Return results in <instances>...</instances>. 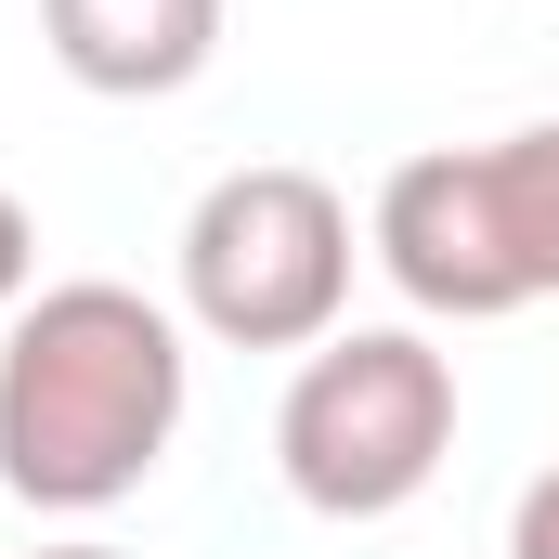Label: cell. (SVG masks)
I'll list each match as a JSON object with an SVG mask.
<instances>
[{"instance_id": "obj_7", "label": "cell", "mask_w": 559, "mask_h": 559, "mask_svg": "<svg viewBox=\"0 0 559 559\" xmlns=\"http://www.w3.org/2000/svg\"><path fill=\"white\" fill-rule=\"evenodd\" d=\"M508 559H559V468L521 481V508H508Z\"/></svg>"}, {"instance_id": "obj_6", "label": "cell", "mask_w": 559, "mask_h": 559, "mask_svg": "<svg viewBox=\"0 0 559 559\" xmlns=\"http://www.w3.org/2000/svg\"><path fill=\"white\" fill-rule=\"evenodd\" d=\"M39 299V222H26V195L0 182V312H26Z\"/></svg>"}, {"instance_id": "obj_5", "label": "cell", "mask_w": 559, "mask_h": 559, "mask_svg": "<svg viewBox=\"0 0 559 559\" xmlns=\"http://www.w3.org/2000/svg\"><path fill=\"white\" fill-rule=\"evenodd\" d=\"M39 39L79 92L105 105H169L222 52V0H39Z\"/></svg>"}, {"instance_id": "obj_4", "label": "cell", "mask_w": 559, "mask_h": 559, "mask_svg": "<svg viewBox=\"0 0 559 559\" xmlns=\"http://www.w3.org/2000/svg\"><path fill=\"white\" fill-rule=\"evenodd\" d=\"M352 195L325 169L248 156L182 209V312L222 352H312L352 312Z\"/></svg>"}, {"instance_id": "obj_1", "label": "cell", "mask_w": 559, "mask_h": 559, "mask_svg": "<svg viewBox=\"0 0 559 559\" xmlns=\"http://www.w3.org/2000/svg\"><path fill=\"white\" fill-rule=\"evenodd\" d=\"M182 404H195V352L143 286H39L0 338V495L39 521H105L182 442Z\"/></svg>"}, {"instance_id": "obj_3", "label": "cell", "mask_w": 559, "mask_h": 559, "mask_svg": "<svg viewBox=\"0 0 559 559\" xmlns=\"http://www.w3.org/2000/svg\"><path fill=\"white\" fill-rule=\"evenodd\" d=\"M455 455V352L417 325H338L274 404V468L312 521H391Z\"/></svg>"}, {"instance_id": "obj_8", "label": "cell", "mask_w": 559, "mask_h": 559, "mask_svg": "<svg viewBox=\"0 0 559 559\" xmlns=\"http://www.w3.org/2000/svg\"><path fill=\"white\" fill-rule=\"evenodd\" d=\"M39 559H118V547H39Z\"/></svg>"}, {"instance_id": "obj_2", "label": "cell", "mask_w": 559, "mask_h": 559, "mask_svg": "<svg viewBox=\"0 0 559 559\" xmlns=\"http://www.w3.org/2000/svg\"><path fill=\"white\" fill-rule=\"evenodd\" d=\"M365 248L442 325H495V312L559 299V118H534L508 143H429V156H404L378 182Z\"/></svg>"}]
</instances>
